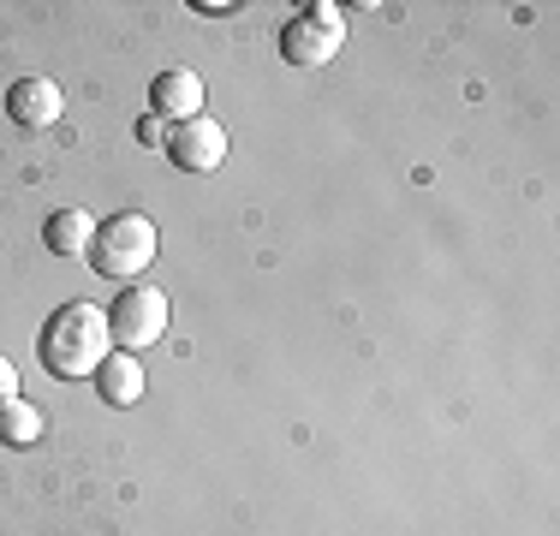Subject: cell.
Segmentation results:
<instances>
[{
	"label": "cell",
	"mask_w": 560,
	"mask_h": 536,
	"mask_svg": "<svg viewBox=\"0 0 560 536\" xmlns=\"http://www.w3.org/2000/svg\"><path fill=\"white\" fill-rule=\"evenodd\" d=\"M36 358H43V370L60 375V382H84V375H96L114 358L108 311H96V304H60V311L43 322Z\"/></svg>",
	"instance_id": "cell-1"
},
{
	"label": "cell",
	"mask_w": 560,
	"mask_h": 536,
	"mask_svg": "<svg viewBox=\"0 0 560 536\" xmlns=\"http://www.w3.org/2000/svg\"><path fill=\"white\" fill-rule=\"evenodd\" d=\"M155 250H162V233H155V221L150 214H114V221H102L96 226V238H90V250L84 257L96 263V275H108V280H138L143 268L155 263Z\"/></svg>",
	"instance_id": "cell-2"
},
{
	"label": "cell",
	"mask_w": 560,
	"mask_h": 536,
	"mask_svg": "<svg viewBox=\"0 0 560 536\" xmlns=\"http://www.w3.org/2000/svg\"><path fill=\"white\" fill-rule=\"evenodd\" d=\"M108 334H114V352H131V358H138L143 346H155L167 334V292L126 287L108 311Z\"/></svg>",
	"instance_id": "cell-3"
},
{
	"label": "cell",
	"mask_w": 560,
	"mask_h": 536,
	"mask_svg": "<svg viewBox=\"0 0 560 536\" xmlns=\"http://www.w3.org/2000/svg\"><path fill=\"white\" fill-rule=\"evenodd\" d=\"M340 43H346V12L328 7V0L304 7L299 19L280 31V54H287L292 66H323V60H335Z\"/></svg>",
	"instance_id": "cell-4"
},
{
	"label": "cell",
	"mask_w": 560,
	"mask_h": 536,
	"mask_svg": "<svg viewBox=\"0 0 560 536\" xmlns=\"http://www.w3.org/2000/svg\"><path fill=\"white\" fill-rule=\"evenodd\" d=\"M167 161H173L179 173H215L221 161H226V131H221L209 114L185 119V126L167 131Z\"/></svg>",
	"instance_id": "cell-5"
},
{
	"label": "cell",
	"mask_w": 560,
	"mask_h": 536,
	"mask_svg": "<svg viewBox=\"0 0 560 536\" xmlns=\"http://www.w3.org/2000/svg\"><path fill=\"white\" fill-rule=\"evenodd\" d=\"M7 114L19 119L24 131H48L66 114V96H60L55 78H19V84L7 90Z\"/></svg>",
	"instance_id": "cell-6"
},
{
	"label": "cell",
	"mask_w": 560,
	"mask_h": 536,
	"mask_svg": "<svg viewBox=\"0 0 560 536\" xmlns=\"http://www.w3.org/2000/svg\"><path fill=\"white\" fill-rule=\"evenodd\" d=\"M150 114H162L167 126L197 119V114H203V78H197V72H162L150 84Z\"/></svg>",
	"instance_id": "cell-7"
},
{
	"label": "cell",
	"mask_w": 560,
	"mask_h": 536,
	"mask_svg": "<svg viewBox=\"0 0 560 536\" xmlns=\"http://www.w3.org/2000/svg\"><path fill=\"white\" fill-rule=\"evenodd\" d=\"M96 394L108 399V406H119V411L138 406V399H143V364L131 352H114L108 364L96 370Z\"/></svg>",
	"instance_id": "cell-8"
},
{
	"label": "cell",
	"mask_w": 560,
	"mask_h": 536,
	"mask_svg": "<svg viewBox=\"0 0 560 536\" xmlns=\"http://www.w3.org/2000/svg\"><path fill=\"white\" fill-rule=\"evenodd\" d=\"M43 238H48L55 257H84L90 238H96V221H90L84 209H55V214H48V226H43Z\"/></svg>",
	"instance_id": "cell-9"
},
{
	"label": "cell",
	"mask_w": 560,
	"mask_h": 536,
	"mask_svg": "<svg viewBox=\"0 0 560 536\" xmlns=\"http://www.w3.org/2000/svg\"><path fill=\"white\" fill-rule=\"evenodd\" d=\"M0 441H7V447H36V441H43V411H36L31 399H7V406H0Z\"/></svg>",
	"instance_id": "cell-10"
},
{
	"label": "cell",
	"mask_w": 560,
	"mask_h": 536,
	"mask_svg": "<svg viewBox=\"0 0 560 536\" xmlns=\"http://www.w3.org/2000/svg\"><path fill=\"white\" fill-rule=\"evenodd\" d=\"M167 131H173V126H167L162 114H143V119H138V143H150V150H167Z\"/></svg>",
	"instance_id": "cell-11"
},
{
	"label": "cell",
	"mask_w": 560,
	"mask_h": 536,
	"mask_svg": "<svg viewBox=\"0 0 560 536\" xmlns=\"http://www.w3.org/2000/svg\"><path fill=\"white\" fill-rule=\"evenodd\" d=\"M7 399H19V364L0 352V406H7Z\"/></svg>",
	"instance_id": "cell-12"
}]
</instances>
